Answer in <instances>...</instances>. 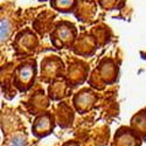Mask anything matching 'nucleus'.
I'll return each instance as SVG.
<instances>
[{"label": "nucleus", "instance_id": "1", "mask_svg": "<svg viewBox=\"0 0 146 146\" xmlns=\"http://www.w3.org/2000/svg\"><path fill=\"white\" fill-rule=\"evenodd\" d=\"M55 123H54V118L50 113H43L39 116L34 120L33 126H32V132L35 138L41 139L43 137H47L48 135H50L54 130Z\"/></svg>", "mask_w": 146, "mask_h": 146}, {"label": "nucleus", "instance_id": "2", "mask_svg": "<svg viewBox=\"0 0 146 146\" xmlns=\"http://www.w3.org/2000/svg\"><path fill=\"white\" fill-rule=\"evenodd\" d=\"M141 139L130 127H120L115 135L112 146H140Z\"/></svg>", "mask_w": 146, "mask_h": 146}, {"label": "nucleus", "instance_id": "3", "mask_svg": "<svg viewBox=\"0 0 146 146\" xmlns=\"http://www.w3.org/2000/svg\"><path fill=\"white\" fill-rule=\"evenodd\" d=\"M34 74H35L34 67H32L31 64H26V66H22L19 68L17 80L20 83V86L25 87L23 89H27L31 86L32 81H34Z\"/></svg>", "mask_w": 146, "mask_h": 146}, {"label": "nucleus", "instance_id": "4", "mask_svg": "<svg viewBox=\"0 0 146 146\" xmlns=\"http://www.w3.org/2000/svg\"><path fill=\"white\" fill-rule=\"evenodd\" d=\"M131 129L140 137L141 140H146V111H140L139 115L133 117Z\"/></svg>", "mask_w": 146, "mask_h": 146}, {"label": "nucleus", "instance_id": "5", "mask_svg": "<svg viewBox=\"0 0 146 146\" xmlns=\"http://www.w3.org/2000/svg\"><path fill=\"white\" fill-rule=\"evenodd\" d=\"M94 104V100H92V95L91 92L89 94H82L78 95L75 100V105L77 108V110L80 111H87L88 109L91 108V105Z\"/></svg>", "mask_w": 146, "mask_h": 146}, {"label": "nucleus", "instance_id": "6", "mask_svg": "<svg viewBox=\"0 0 146 146\" xmlns=\"http://www.w3.org/2000/svg\"><path fill=\"white\" fill-rule=\"evenodd\" d=\"M76 0H53V6L61 12H69L74 7Z\"/></svg>", "mask_w": 146, "mask_h": 146}, {"label": "nucleus", "instance_id": "7", "mask_svg": "<svg viewBox=\"0 0 146 146\" xmlns=\"http://www.w3.org/2000/svg\"><path fill=\"white\" fill-rule=\"evenodd\" d=\"M6 146H28L27 138L22 135H14L7 141Z\"/></svg>", "mask_w": 146, "mask_h": 146}, {"label": "nucleus", "instance_id": "8", "mask_svg": "<svg viewBox=\"0 0 146 146\" xmlns=\"http://www.w3.org/2000/svg\"><path fill=\"white\" fill-rule=\"evenodd\" d=\"M9 32H11V28H9V25H8V21L3 19L1 20V41L3 42L8 38Z\"/></svg>", "mask_w": 146, "mask_h": 146}, {"label": "nucleus", "instance_id": "9", "mask_svg": "<svg viewBox=\"0 0 146 146\" xmlns=\"http://www.w3.org/2000/svg\"><path fill=\"white\" fill-rule=\"evenodd\" d=\"M63 146H80V144L77 141H67L63 144Z\"/></svg>", "mask_w": 146, "mask_h": 146}]
</instances>
